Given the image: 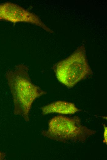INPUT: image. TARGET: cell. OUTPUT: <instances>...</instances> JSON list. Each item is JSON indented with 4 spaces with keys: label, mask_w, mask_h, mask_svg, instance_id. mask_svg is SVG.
Returning a JSON list of instances; mask_svg holds the SVG:
<instances>
[{
    "label": "cell",
    "mask_w": 107,
    "mask_h": 160,
    "mask_svg": "<svg viewBox=\"0 0 107 160\" xmlns=\"http://www.w3.org/2000/svg\"><path fill=\"white\" fill-rule=\"evenodd\" d=\"M41 109L43 115L54 113L65 114H73L81 111L73 103L62 101L52 102L42 107Z\"/></svg>",
    "instance_id": "cell-5"
},
{
    "label": "cell",
    "mask_w": 107,
    "mask_h": 160,
    "mask_svg": "<svg viewBox=\"0 0 107 160\" xmlns=\"http://www.w3.org/2000/svg\"><path fill=\"white\" fill-rule=\"evenodd\" d=\"M53 68L59 81L69 88L92 73L83 45L68 57L56 63Z\"/></svg>",
    "instance_id": "cell-3"
},
{
    "label": "cell",
    "mask_w": 107,
    "mask_h": 160,
    "mask_svg": "<svg viewBox=\"0 0 107 160\" xmlns=\"http://www.w3.org/2000/svg\"><path fill=\"white\" fill-rule=\"evenodd\" d=\"M6 77L12 96L14 114L22 116L28 121L33 102L46 92L32 82L29 68L25 65L19 64L8 70Z\"/></svg>",
    "instance_id": "cell-1"
},
{
    "label": "cell",
    "mask_w": 107,
    "mask_h": 160,
    "mask_svg": "<svg viewBox=\"0 0 107 160\" xmlns=\"http://www.w3.org/2000/svg\"><path fill=\"white\" fill-rule=\"evenodd\" d=\"M0 20L14 23L21 22L29 23L39 26L50 33L53 32L36 14L11 2L0 4Z\"/></svg>",
    "instance_id": "cell-4"
},
{
    "label": "cell",
    "mask_w": 107,
    "mask_h": 160,
    "mask_svg": "<svg viewBox=\"0 0 107 160\" xmlns=\"http://www.w3.org/2000/svg\"><path fill=\"white\" fill-rule=\"evenodd\" d=\"M96 132L81 124L77 116L59 115L49 121L48 129L42 133L44 136L57 141L81 142H85Z\"/></svg>",
    "instance_id": "cell-2"
},
{
    "label": "cell",
    "mask_w": 107,
    "mask_h": 160,
    "mask_svg": "<svg viewBox=\"0 0 107 160\" xmlns=\"http://www.w3.org/2000/svg\"><path fill=\"white\" fill-rule=\"evenodd\" d=\"M104 132L103 134L104 140L103 142L107 144V127L104 124Z\"/></svg>",
    "instance_id": "cell-6"
}]
</instances>
